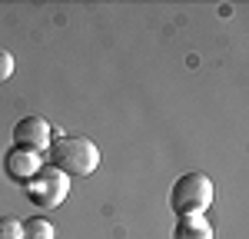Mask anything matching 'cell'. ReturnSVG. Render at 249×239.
I'll use <instances>...</instances> for the list:
<instances>
[{
  "label": "cell",
  "mask_w": 249,
  "mask_h": 239,
  "mask_svg": "<svg viewBox=\"0 0 249 239\" xmlns=\"http://www.w3.org/2000/svg\"><path fill=\"white\" fill-rule=\"evenodd\" d=\"M53 143V130L43 117H23L14 126V146L27 150V153H43Z\"/></svg>",
  "instance_id": "obj_4"
},
{
  "label": "cell",
  "mask_w": 249,
  "mask_h": 239,
  "mask_svg": "<svg viewBox=\"0 0 249 239\" xmlns=\"http://www.w3.org/2000/svg\"><path fill=\"white\" fill-rule=\"evenodd\" d=\"M50 166L63 176H90L100 166V150L87 137H57L50 143Z\"/></svg>",
  "instance_id": "obj_1"
},
{
  "label": "cell",
  "mask_w": 249,
  "mask_h": 239,
  "mask_svg": "<svg viewBox=\"0 0 249 239\" xmlns=\"http://www.w3.org/2000/svg\"><path fill=\"white\" fill-rule=\"evenodd\" d=\"M213 179L206 173H183L170 186V209L176 216H203L213 203Z\"/></svg>",
  "instance_id": "obj_2"
},
{
  "label": "cell",
  "mask_w": 249,
  "mask_h": 239,
  "mask_svg": "<svg viewBox=\"0 0 249 239\" xmlns=\"http://www.w3.org/2000/svg\"><path fill=\"white\" fill-rule=\"evenodd\" d=\"M173 239H213V226L203 216H176Z\"/></svg>",
  "instance_id": "obj_6"
},
{
  "label": "cell",
  "mask_w": 249,
  "mask_h": 239,
  "mask_svg": "<svg viewBox=\"0 0 249 239\" xmlns=\"http://www.w3.org/2000/svg\"><path fill=\"white\" fill-rule=\"evenodd\" d=\"M20 229H23V239H53L57 236V229H53V222L43 216H30L20 222Z\"/></svg>",
  "instance_id": "obj_7"
},
{
  "label": "cell",
  "mask_w": 249,
  "mask_h": 239,
  "mask_svg": "<svg viewBox=\"0 0 249 239\" xmlns=\"http://www.w3.org/2000/svg\"><path fill=\"white\" fill-rule=\"evenodd\" d=\"M27 196L40 209H53L70 196V176H63L53 166H40V173L27 183Z\"/></svg>",
  "instance_id": "obj_3"
},
{
  "label": "cell",
  "mask_w": 249,
  "mask_h": 239,
  "mask_svg": "<svg viewBox=\"0 0 249 239\" xmlns=\"http://www.w3.org/2000/svg\"><path fill=\"white\" fill-rule=\"evenodd\" d=\"M0 239H23V229L14 216H0Z\"/></svg>",
  "instance_id": "obj_8"
},
{
  "label": "cell",
  "mask_w": 249,
  "mask_h": 239,
  "mask_svg": "<svg viewBox=\"0 0 249 239\" xmlns=\"http://www.w3.org/2000/svg\"><path fill=\"white\" fill-rule=\"evenodd\" d=\"M40 166H43V163H40V153H27V150H17V146L3 156V170H7V176L17 179V183H23V186L40 173Z\"/></svg>",
  "instance_id": "obj_5"
},
{
  "label": "cell",
  "mask_w": 249,
  "mask_h": 239,
  "mask_svg": "<svg viewBox=\"0 0 249 239\" xmlns=\"http://www.w3.org/2000/svg\"><path fill=\"white\" fill-rule=\"evenodd\" d=\"M10 77H14V57L7 50H0V83L10 80Z\"/></svg>",
  "instance_id": "obj_9"
}]
</instances>
